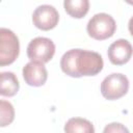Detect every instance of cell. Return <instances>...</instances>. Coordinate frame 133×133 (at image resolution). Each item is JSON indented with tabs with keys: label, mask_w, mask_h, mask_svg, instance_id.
<instances>
[{
	"label": "cell",
	"mask_w": 133,
	"mask_h": 133,
	"mask_svg": "<svg viewBox=\"0 0 133 133\" xmlns=\"http://www.w3.org/2000/svg\"><path fill=\"white\" fill-rule=\"evenodd\" d=\"M103 58L95 51L71 49L60 59V68L70 77L96 76L103 70Z\"/></svg>",
	"instance_id": "obj_1"
},
{
	"label": "cell",
	"mask_w": 133,
	"mask_h": 133,
	"mask_svg": "<svg viewBox=\"0 0 133 133\" xmlns=\"http://www.w3.org/2000/svg\"><path fill=\"white\" fill-rule=\"evenodd\" d=\"M116 29L114 19L105 12L96 14L88 21L86 30L90 37L97 41H104L111 37Z\"/></svg>",
	"instance_id": "obj_2"
},
{
	"label": "cell",
	"mask_w": 133,
	"mask_h": 133,
	"mask_svg": "<svg viewBox=\"0 0 133 133\" xmlns=\"http://www.w3.org/2000/svg\"><path fill=\"white\" fill-rule=\"evenodd\" d=\"M20 53L18 36L7 28L0 29V65L11 64Z\"/></svg>",
	"instance_id": "obj_3"
},
{
	"label": "cell",
	"mask_w": 133,
	"mask_h": 133,
	"mask_svg": "<svg viewBox=\"0 0 133 133\" xmlns=\"http://www.w3.org/2000/svg\"><path fill=\"white\" fill-rule=\"evenodd\" d=\"M129 90V80L121 73H112L101 83V94L107 100H117Z\"/></svg>",
	"instance_id": "obj_4"
},
{
	"label": "cell",
	"mask_w": 133,
	"mask_h": 133,
	"mask_svg": "<svg viewBox=\"0 0 133 133\" xmlns=\"http://www.w3.org/2000/svg\"><path fill=\"white\" fill-rule=\"evenodd\" d=\"M54 53L55 45L48 37L37 36L31 39L27 47V56L31 61L46 63L53 58Z\"/></svg>",
	"instance_id": "obj_5"
},
{
	"label": "cell",
	"mask_w": 133,
	"mask_h": 133,
	"mask_svg": "<svg viewBox=\"0 0 133 133\" xmlns=\"http://www.w3.org/2000/svg\"><path fill=\"white\" fill-rule=\"evenodd\" d=\"M59 21L57 9L49 4H43L35 8L32 14L33 25L41 30H50L56 27Z\"/></svg>",
	"instance_id": "obj_6"
},
{
	"label": "cell",
	"mask_w": 133,
	"mask_h": 133,
	"mask_svg": "<svg viewBox=\"0 0 133 133\" xmlns=\"http://www.w3.org/2000/svg\"><path fill=\"white\" fill-rule=\"evenodd\" d=\"M133 54L132 45L125 38H119L113 42L108 48V58L112 64L123 65L127 63Z\"/></svg>",
	"instance_id": "obj_7"
},
{
	"label": "cell",
	"mask_w": 133,
	"mask_h": 133,
	"mask_svg": "<svg viewBox=\"0 0 133 133\" xmlns=\"http://www.w3.org/2000/svg\"><path fill=\"white\" fill-rule=\"evenodd\" d=\"M23 78L30 86H42L48 79V72L43 62L29 61L23 68Z\"/></svg>",
	"instance_id": "obj_8"
},
{
	"label": "cell",
	"mask_w": 133,
	"mask_h": 133,
	"mask_svg": "<svg viewBox=\"0 0 133 133\" xmlns=\"http://www.w3.org/2000/svg\"><path fill=\"white\" fill-rule=\"evenodd\" d=\"M20 88L17 76L12 72H2L0 74V95L4 97H14Z\"/></svg>",
	"instance_id": "obj_9"
},
{
	"label": "cell",
	"mask_w": 133,
	"mask_h": 133,
	"mask_svg": "<svg viewBox=\"0 0 133 133\" xmlns=\"http://www.w3.org/2000/svg\"><path fill=\"white\" fill-rule=\"evenodd\" d=\"M64 133H95L94 125L82 117H72L64 125Z\"/></svg>",
	"instance_id": "obj_10"
},
{
	"label": "cell",
	"mask_w": 133,
	"mask_h": 133,
	"mask_svg": "<svg viewBox=\"0 0 133 133\" xmlns=\"http://www.w3.org/2000/svg\"><path fill=\"white\" fill-rule=\"evenodd\" d=\"M63 7L71 17L76 19L83 18L89 9L88 0H65L63 2Z\"/></svg>",
	"instance_id": "obj_11"
},
{
	"label": "cell",
	"mask_w": 133,
	"mask_h": 133,
	"mask_svg": "<svg viewBox=\"0 0 133 133\" xmlns=\"http://www.w3.org/2000/svg\"><path fill=\"white\" fill-rule=\"evenodd\" d=\"M0 126L1 127H6L10 125L15 118V109L11 103L1 100L0 101Z\"/></svg>",
	"instance_id": "obj_12"
},
{
	"label": "cell",
	"mask_w": 133,
	"mask_h": 133,
	"mask_svg": "<svg viewBox=\"0 0 133 133\" xmlns=\"http://www.w3.org/2000/svg\"><path fill=\"white\" fill-rule=\"evenodd\" d=\"M103 133H130L128 128L121 123H110L105 126Z\"/></svg>",
	"instance_id": "obj_13"
},
{
	"label": "cell",
	"mask_w": 133,
	"mask_h": 133,
	"mask_svg": "<svg viewBox=\"0 0 133 133\" xmlns=\"http://www.w3.org/2000/svg\"><path fill=\"white\" fill-rule=\"evenodd\" d=\"M128 28H129V31H130L131 35L133 36V17H131V19L129 20V23H128Z\"/></svg>",
	"instance_id": "obj_14"
}]
</instances>
